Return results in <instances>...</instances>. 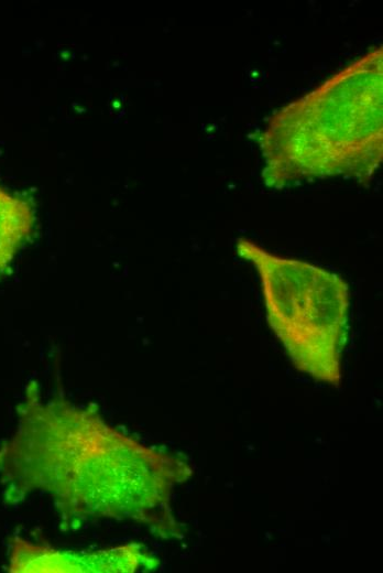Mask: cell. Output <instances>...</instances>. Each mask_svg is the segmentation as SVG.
I'll use <instances>...</instances> for the list:
<instances>
[{"mask_svg":"<svg viewBox=\"0 0 383 573\" xmlns=\"http://www.w3.org/2000/svg\"><path fill=\"white\" fill-rule=\"evenodd\" d=\"M382 46L277 110L259 138L266 186L329 176L368 183L383 158Z\"/></svg>","mask_w":383,"mask_h":573,"instance_id":"6da1fadb","label":"cell"},{"mask_svg":"<svg viewBox=\"0 0 383 573\" xmlns=\"http://www.w3.org/2000/svg\"><path fill=\"white\" fill-rule=\"evenodd\" d=\"M236 248L259 274L267 323L293 365L318 381L339 385L350 306L346 281L247 238Z\"/></svg>","mask_w":383,"mask_h":573,"instance_id":"7a4b0ae2","label":"cell"},{"mask_svg":"<svg viewBox=\"0 0 383 573\" xmlns=\"http://www.w3.org/2000/svg\"><path fill=\"white\" fill-rule=\"evenodd\" d=\"M33 223L30 204L0 186V270L12 260Z\"/></svg>","mask_w":383,"mask_h":573,"instance_id":"3957f363","label":"cell"}]
</instances>
